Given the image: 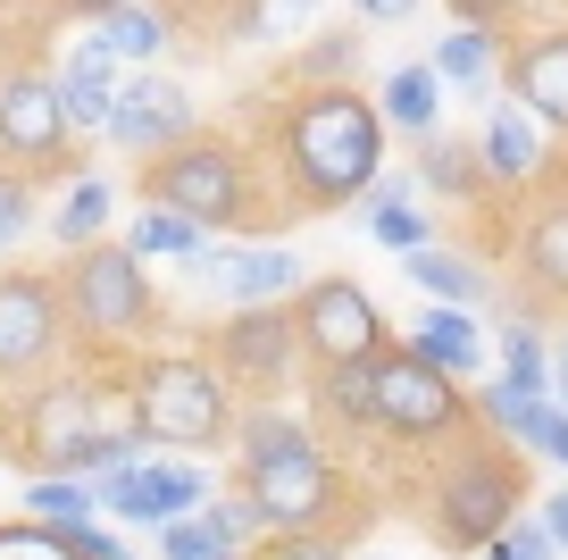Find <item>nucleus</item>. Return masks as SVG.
<instances>
[{
    "label": "nucleus",
    "instance_id": "4468645a",
    "mask_svg": "<svg viewBox=\"0 0 568 560\" xmlns=\"http://www.w3.org/2000/svg\"><path fill=\"white\" fill-rule=\"evenodd\" d=\"M477 159H485V176H494V193L501 184H544L551 176V126L510 92V101H494V118H485Z\"/></svg>",
    "mask_w": 568,
    "mask_h": 560
},
{
    "label": "nucleus",
    "instance_id": "393cba45",
    "mask_svg": "<svg viewBox=\"0 0 568 560\" xmlns=\"http://www.w3.org/2000/svg\"><path fill=\"white\" fill-rule=\"evenodd\" d=\"M385 126H402V134H426V126L444 118V76H435V59H409V68L385 76Z\"/></svg>",
    "mask_w": 568,
    "mask_h": 560
},
{
    "label": "nucleus",
    "instance_id": "c9c22d12",
    "mask_svg": "<svg viewBox=\"0 0 568 560\" xmlns=\"http://www.w3.org/2000/svg\"><path fill=\"white\" fill-rule=\"evenodd\" d=\"M359 59V34H318L293 68H284V84H343V68Z\"/></svg>",
    "mask_w": 568,
    "mask_h": 560
},
{
    "label": "nucleus",
    "instance_id": "2eb2a0df",
    "mask_svg": "<svg viewBox=\"0 0 568 560\" xmlns=\"http://www.w3.org/2000/svg\"><path fill=\"white\" fill-rule=\"evenodd\" d=\"M518 277H527L535 310H568V184L527 210V227H518Z\"/></svg>",
    "mask_w": 568,
    "mask_h": 560
},
{
    "label": "nucleus",
    "instance_id": "f704fd0d",
    "mask_svg": "<svg viewBox=\"0 0 568 560\" xmlns=\"http://www.w3.org/2000/svg\"><path fill=\"white\" fill-rule=\"evenodd\" d=\"M0 560H75V527H51L26 510L18 527H0Z\"/></svg>",
    "mask_w": 568,
    "mask_h": 560
},
{
    "label": "nucleus",
    "instance_id": "bb28decb",
    "mask_svg": "<svg viewBox=\"0 0 568 560\" xmlns=\"http://www.w3.org/2000/svg\"><path fill=\"white\" fill-rule=\"evenodd\" d=\"M160 560H243V536L201 502L184 519H160Z\"/></svg>",
    "mask_w": 568,
    "mask_h": 560
},
{
    "label": "nucleus",
    "instance_id": "ddd939ff",
    "mask_svg": "<svg viewBox=\"0 0 568 560\" xmlns=\"http://www.w3.org/2000/svg\"><path fill=\"white\" fill-rule=\"evenodd\" d=\"M101 134L118 142V151L151 159L176 134H193V92H184L176 76H125L118 101H109V118H101Z\"/></svg>",
    "mask_w": 568,
    "mask_h": 560
},
{
    "label": "nucleus",
    "instance_id": "2f4dec72",
    "mask_svg": "<svg viewBox=\"0 0 568 560\" xmlns=\"http://www.w3.org/2000/svg\"><path fill=\"white\" fill-rule=\"evenodd\" d=\"M26 510L51 519V527H84L101 502H92V486H75V469H42L34 486H26Z\"/></svg>",
    "mask_w": 568,
    "mask_h": 560
},
{
    "label": "nucleus",
    "instance_id": "dca6fc26",
    "mask_svg": "<svg viewBox=\"0 0 568 560\" xmlns=\"http://www.w3.org/2000/svg\"><path fill=\"white\" fill-rule=\"evenodd\" d=\"M501 76H510V92L551 126V134H568V26H560V34L518 42V51L501 59Z\"/></svg>",
    "mask_w": 568,
    "mask_h": 560
},
{
    "label": "nucleus",
    "instance_id": "c85d7f7f",
    "mask_svg": "<svg viewBox=\"0 0 568 560\" xmlns=\"http://www.w3.org/2000/svg\"><path fill=\"white\" fill-rule=\"evenodd\" d=\"M125 243H134L142 260H201V243H210V227H193V218H184V210H142Z\"/></svg>",
    "mask_w": 568,
    "mask_h": 560
},
{
    "label": "nucleus",
    "instance_id": "58836bf2",
    "mask_svg": "<svg viewBox=\"0 0 568 560\" xmlns=\"http://www.w3.org/2000/svg\"><path fill=\"white\" fill-rule=\"evenodd\" d=\"M444 9H452L460 26H494V34H501V18H510L518 0H444Z\"/></svg>",
    "mask_w": 568,
    "mask_h": 560
},
{
    "label": "nucleus",
    "instance_id": "423d86ee",
    "mask_svg": "<svg viewBox=\"0 0 568 560\" xmlns=\"http://www.w3.org/2000/svg\"><path fill=\"white\" fill-rule=\"evenodd\" d=\"M234 486L260 510V527H343V536H352V527L368 519V493H359L318 443H293V452H276V460H243Z\"/></svg>",
    "mask_w": 568,
    "mask_h": 560
},
{
    "label": "nucleus",
    "instance_id": "9b49d317",
    "mask_svg": "<svg viewBox=\"0 0 568 560\" xmlns=\"http://www.w3.org/2000/svg\"><path fill=\"white\" fill-rule=\"evenodd\" d=\"M293 334H302V360L310 368L376 360V351L393 343L385 310H376L368 284H352V277H302V284H293Z\"/></svg>",
    "mask_w": 568,
    "mask_h": 560
},
{
    "label": "nucleus",
    "instance_id": "c756f323",
    "mask_svg": "<svg viewBox=\"0 0 568 560\" xmlns=\"http://www.w3.org/2000/svg\"><path fill=\"white\" fill-rule=\"evenodd\" d=\"M101 42L118 59H160L168 51V18L151 9V0H125V9H109V18H101Z\"/></svg>",
    "mask_w": 568,
    "mask_h": 560
},
{
    "label": "nucleus",
    "instance_id": "aec40b11",
    "mask_svg": "<svg viewBox=\"0 0 568 560\" xmlns=\"http://www.w3.org/2000/svg\"><path fill=\"white\" fill-rule=\"evenodd\" d=\"M409 142H418V184H435L444 201H468V210H477V201L494 193V176H485L477 142H460V134H435V126H426V134H409Z\"/></svg>",
    "mask_w": 568,
    "mask_h": 560
},
{
    "label": "nucleus",
    "instance_id": "9d476101",
    "mask_svg": "<svg viewBox=\"0 0 568 560\" xmlns=\"http://www.w3.org/2000/svg\"><path fill=\"white\" fill-rule=\"evenodd\" d=\"M75 126H68V101H59V76L42 68H9L0 76V168L18 176H75L84 151H75Z\"/></svg>",
    "mask_w": 568,
    "mask_h": 560
},
{
    "label": "nucleus",
    "instance_id": "412c9836",
    "mask_svg": "<svg viewBox=\"0 0 568 560\" xmlns=\"http://www.w3.org/2000/svg\"><path fill=\"white\" fill-rule=\"evenodd\" d=\"M59 101H68V126H101L109 118V101H118V51H109L101 34L59 68Z\"/></svg>",
    "mask_w": 568,
    "mask_h": 560
},
{
    "label": "nucleus",
    "instance_id": "f03ea898",
    "mask_svg": "<svg viewBox=\"0 0 568 560\" xmlns=\"http://www.w3.org/2000/svg\"><path fill=\"white\" fill-rule=\"evenodd\" d=\"M134 193L151 201V210H184L193 227H251V234H276L293 227V193H284L276 176V151L243 134H176L168 151H151L134 168Z\"/></svg>",
    "mask_w": 568,
    "mask_h": 560
},
{
    "label": "nucleus",
    "instance_id": "6e6552de",
    "mask_svg": "<svg viewBox=\"0 0 568 560\" xmlns=\"http://www.w3.org/2000/svg\"><path fill=\"white\" fill-rule=\"evenodd\" d=\"M210 360L234 386V402H284V386L302 377V334H293V301H243L210 327Z\"/></svg>",
    "mask_w": 568,
    "mask_h": 560
},
{
    "label": "nucleus",
    "instance_id": "39448f33",
    "mask_svg": "<svg viewBox=\"0 0 568 560\" xmlns=\"http://www.w3.org/2000/svg\"><path fill=\"white\" fill-rule=\"evenodd\" d=\"M59 301H68V334L75 351H134L142 334H160V284L142 277V251L134 243H109V234H92V243L68 251V268H59Z\"/></svg>",
    "mask_w": 568,
    "mask_h": 560
},
{
    "label": "nucleus",
    "instance_id": "473e14b6",
    "mask_svg": "<svg viewBox=\"0 0 568 560\" xmlns=\"http://www.w3.org/2000/svg\"><path fill=\"white\" fill-rule=\"evenodd\" d=\"M501 377H510V386H527V393H551V343L527 327V318H510V327H501Z\"/></svg>",
    "mask_w": 568,
    "mask_h": 560
},
{
    "label": "nucleus",
    "instance_id": "79ce46f5",
    "mask_svg": "<svg viewBox=\"0 0 568 560\" xmlns=\"http://www.w3.org/2000/svg\"><path fill=\"white\" fill-rule=\"evenodd\" d=\"M109 9H125V0H59V18H109Z\"/></svg>",
    "mask_w": 568,
    "mask_h": 560
},
{
    "label": "nucleus",
    "instance_id": "6ab92c4d",
    "mask_svg": "<svg viewBox=\"0 0 568 560\" xmlns=\"http://www.w3.org/2000/svg\"><path fill=\"white\" fill-rule=\"evenodd\" d=\"M310 410H318L335 436H376V360L310 368Z\"/></svg>",
    "mask_w": 568,
    "mask_h": 560
},
{
    "label": "nucleus",
    "instance_id": "4be33fe9",
    "mask_svg": "<svg viewBox=\"0 0 568 560\" xmlns=\"http://www.w3.org/2000/svg\"><path fill=\"white\" fill-rule=\"evenodd\" d=\"M409 351L435 360L444 377H468V368L485 360V334H477V318H468L460 301H435V310L418 318V334H409Z\"/></svg>",
    "mask_w": 568,
    "mask_h": 560
},
{
    "label": "nucleus",
    "instance_id": "4c0bfd02",
    "mask_svg": "<svg viewBox=\"0 0 568 560\" xmlns=\"http://www.w3.org/2000/svg\"><path fill=\"white\" fill-rule=\"evenodd\" d=\"M485 560H560L551 552V536H544V519H510L494 543H485Z\"/></svg>",
    "mask_w": 568,
    "mask_h": 560
},
{
    "label": "nucleus",
    "instance_id": "a19ab883",
    "mask_svg": "<svg viewBox=\"0 0 568 560\" xmlns=\"http://www.w3.org/2000/svg\"><path fill=\"white\" fill-rule=\"evenodd\" d=\"M310 9L318 0H267V26H310Z\"/></svg>",
    "mask_w": 568,
    "mask_h": 560
},
{
    "label": "nucleus",
    "instance_id": "7c9ffc66",
    "mask_svg": "<svg viewBox=\"0 0 568 560\" xmlns=\"http://www.w3.org/2000/svg\"><path fill=\"white\" fill-rule=\"evenodd\" d=\"M109 227V184H101V176H84V168H75V184H68V201H59V210H51V234H59V243H92V234H101Z\"/></svg>",
    "mask_w": 568,
    "mask_h": 560
},
{
    "label": "nucleus",
    "instance_id": "b1692460",
    "mask_svg": "<svg viewBox=\"0 0 568 560\" xmlns=\"http://www.w3.org/2000/svg\"><path fill=\"white\" fill-rule=\"evenodd\" d=\"M368 234H376L385 251H418V243H435V218L409 210V176H385V168H376V184H368Z\"/></svg>",
    "mask_w": 568,
    "mask_h": 560
},
{
    "label": "nucleus",
    "instance_id": "a211bd4d",
    "mask_svg": "<svg viewBox=\"0 0 568 560\" xmlns=\"http://www.w3.org/2000/svg\"><path fill=\"white\" fill-rule=\"evenodd\" d=\"M168 18V42H193V51H226L243 34H267V0H151Z\"/></svg>",
    "mask_w": 568,
    "mask_h": 560
},
{
    "label": "nucleus",
    "instance_id": "37998d69",
    "mask_svg": "<svg viewBox=\"0 0 568 560\" xmlns=\"http://www.w3.org/2000/svg\"><path fill=\"white\" fill-rule=\"evenodd\" d=\"M409 9H418V0H385V9H376V26H402Z\"/></svg>",
    "mask_w": 568,
    "mask_h": 560
},
{
    "label": "nucleus",
    "instance_id": "a18cd8bd",
    "mask_svg": "<svg viewBox=\"0 0 568 560\" xmlns=\"http://www.w3.org/2000/svg\"><path fill=\"white\" fill-rule=\"evenodd\" d=\"M352 9H359V18H376V9H385V0H352Z\"/></svg>",
    "mask_w": 568,
    "mask_h": 560
},
{
    "label": "nucleus",
    "instance_id": "a878e982",
    "mask_svg": "<svg viewBox=\"0 0 568 560\" xmlns=\"http://www.w3.org/2000/svg\"><path fill=\"white\" fill-rule=\"evenodd\" d=\"M402 260H409V284H418V293H435V301H460V310H477V301H485V268L468 260V251L418 243V251H402Z\"/></svg>",
    "mask_w": 568,
    "mask_h": 560
},
{
    "label": "nucleus",
    "instance_id": "1a4fd4ad",
    "mask_svg": "<svg viewBox=\"0 0 568 560\" xmlns=\"http://www.w3.org/2000/svg\"><path fill=\"white\" fill-rule=\"evenodd\" d=\"M68 351H75V334H68L59 277H42V268H0V402L26 393L34 377H51Z\"/></svg>",
    "mask_w": 568,
    "mask_h": 560
},
{
    "label": "nucleus",
    "instance_id": "ea45409f",
    "mask_svg": "<svg viewBox=\"0 0 568 560\" xmlns=\"http://www.w3.org/2000/svg\"><path fill=\"white\" fill-rule=\"evenodd\" d=\"M544 536H551V552H568V493L544 502Z\"/></svg>",
    "mask_w": 568,
    "mask_h": 560
},
{
    "label": "nucleus",
    "instance_id": "f8f14e48",
    "mask_svg": "<svg viewBox=\"0 0 568 560\" xmlns=\"http://www.w3.org/2000/svg\"><path fill=\"white\" fill-rule=\"evenodd\" d=\"M92 502L118 527H160V519H184V510L210 502V477L168 469V460H125V469H92Z\"/></svg>",
    "mask_w": 568,
    "mask_h": 560
},
{
    "label": "nucleus",
    "instance_id": "c03bdc74",
    "mask_svg": "<svg viewBox=\"0 0 568 560\" xmlns=\"http://www.w3.org/2000/svg\"><path fill=\"white\" fill-rule=\"evenodd\" d=\"M551 386H560V410H568V343H560V360H551Z\"/></svg>",
    "mask_w": 568,
    "mask_h": 560
},
{
    "label": "nucleus",
    "instance_id": "0eeeda50",
    "mask_svg": "<svg viewBox=\"0 0 568 560\" xmlns=\"http://www.w3.org/2000/svg\"><path fill=\"white\" fill-rule=\"evenodd\" d=\"M468 419H477V410L460 402V377H444V368L418 360L409 343L376 351V436L385 443L426 452V443H452Z\"/></svg>",
    "mask_w": 568,
    "mask_h": 560
},
{
    "label": "nucleus",
    "instance_id": "5701e85b",
    "mask_svg": "<svg viewBox=\"0 0 568 560\" xmlns=\"http://www.w3.org/2000/svg\"><path fill=\"white\" fill-rule=\"evenodd\" d=\"M435 76H444L452 92H494L501 84V34L494 26H452V34L435 42Z\"/></svg>",
    "mask_w": 568,
    "mask_h": 560
},
{
    "label": "nucleus",
    "instance_id": "20e7f679",
    "mask_svg": "<svg viewBox=\"0 0 568 560\" xmlns=\"http://www.w3.org/2000/svg\"><path fill=\"white\" fill-rule=\"evenodd\" d=\"M518 502H527V469H518L510 436H494V427L477 436V419H468L452 436V460L435 469V493H426V536L444 552H485L518 519Z\"/></svg>",
    "mask_w": 568,
    "mask_h": 560
},
{
    "label": "nucleus",
    "instance_id": "72a5a7b5",
    "mask_svg": "<svg viewBox=\"0 0 568 560\" xmlns=\"http://www.w3.org/2000/svg\"><path fill=\"white\" fill-rule=\"evenodd\" d=\"M343 527H267L260 543H251V560H352L343 552Z\"/></svg>",
    "mask_w": 568,
    "mask_h": 560
},
{
    "label": "nucleus",
    "instance_id": "f3484780",
    "mask_svg": "<svg viewBox=\"0 0 568 560\" xmlns=\"http://www.w3.org/2000/svg\"><path fill=\"white\" fill-rule=\"evenodd\" d=\"M302 277H310V268L293 260L284 243H251V251H226V260H201V284H217L234 310H243V301H293Z\"/></svg>",
    "mask_w": 568,
    "mask_h": 560
},
{
    "label": "nucleus",
    "instance_id": "e433bc0d",
    "mask_svg": "<svg viewBox=\"0 0 568 560\" xmlns=\"http://www.w3.org/2000/svg\"><path fill=\"white\" fill-rule=\"evenodd\" d=\"M34 201H42V184H34V176H18V168H0V251H9V243H18V234L26 227H34Z\"/></svg>",
    "mask_w": 568,
    "mask_h": 560
},
{
    "label": "nucleus",
    "instance_id": "f257e3e1",
    "mask_svg": "<svg viewBox=\"0 0 568 560\" xmlns=\"http://www.w3.org/2000/svg\"><path fill=\"white\" fill-rule=\"evenodd\" d=\"M267 151L302 218L343 210L385 168V109L359 84H284L267 109Z\"/></svg>",
    "mask_w": 568,
    "mask_h": 560
},
{
    "label": "nucleus",
    "instance_id": "7ed1b4c3",
    "mask_svg": "<svg viewBox=\"0 0 568 560\" xmlns=\"http://www.w3.org/2000/svg\"><path fill=\"white\" fill-rule=\"evenodd\" d=\"M125 393L151 443L168 452H226L234 443V386L210 351H125Z\"/></svg>",
    "mask_w": 568,
    "mask_h": 560
},
{
    "label": "nucleus",
    "instance_id": "cd10ccee",
    "mask_svg": "<svg viewBox=\"0 0 568 560\" xmlns=\"http://www.w3.org/2000/svg\"><path fill=\"white\" fill-rule=\"evenodd\" d=\"M293 443H318V436H310V419H293L284 402L234 410V452L243 460H276V452H293Z\"/></svg>",
    "mask_w": 568,
    "mask_h": 560
}]
</instances>
